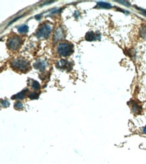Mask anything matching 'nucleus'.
<instances>
[{"label": "nucleus", "mask_w": 146, "mask_h": 164, "mask_svg": "<svg viewBox=\"0 0 146 164\" xmlns=\"http://www.w3.org/2000/svg\"><path fill=\"white\" fill-rule=\"evenodd\" d=\"M138 9H139V10H141V11H142V13H143V14H144V15H146V10H145V9H141V8H139V7H138Z\"/></svg>", "instance_id": "18"}, {"label": "nucleus", "mask_w": 146, "mask_h": 164, "mask_svg": "<svg viewBox=\"0 0 146 164\" xmlns=\"http://www.w3.org/2000/svg\"><path fill=\"white\" fill-rule=\"evenodd\" d=\"M18 30V32L20 33V34H25V33H26L28 31V27L26 24L22 25V26L19 27Z\"/></svg>", "instance_id": "13"}, {"label": "nucleus", "mask_w": 146, "mask_h": 164, "mask_svg": "<svg viewBox=\"0 0 146 164\" xmlns=\"http://www.w3.org/2000/svg\"><path fill=\"white\" fill-rule=\"evenodd\" d=\"M28 91V88H26L22 90V91H20V93H18L17 94H16L15 95H13L12 97H11V99H19V100H22V99H23L24 98L25 96H26V93Z\"/></svg>", "instance_id": "10"}, {"label": "nucleus", "mask_w": 146, "mask_h": 164, "mask_svg": "<svg viewBox=\"0 0 146 164\" xmlns=\"http://www.w3.org/2000/svg\"><path fill=\"white\" fill-rule=\"evenodd\" d=\"M30 85H31V87H32V89H34V90H39L41 88V85L40 83H39L37 81H35V80H33V79H30Z\"/></svg>", "instance_id": "11"}, {"label": "nucleus", "mask_w": 146, "mask_h": 164, "mask_svg": "<svg viewBox=\"0 0 146 164\" xmlns=\"http://www.w3.org/2000/svg\"><path fill=\"white\" fill-rule=\"evenodd\" d=\"M22 44V39L16 35L11 36L7 42V48L13 51L18 50L20 48Z\"/></svg>", "instance_id": "4"}, {"label": "nucleus", "mask_w": 146, "mask_h": 164, "mask_svg": "<svg viewBox=\"0 0 146 164\" xmlns=\"http://www.w3.org/2000/svg\"><path fill=\"white\" fill-rule=\"evenodd\" d=\"M1 104L3 108H6V107L9 106V102L7 99H1Z\"/></svg>", "instance_id": "17"}, {"label": "nucleus", "mask_w": 146, "mask_h": 164, "mask_svg": "<svg viewBox=\"0 0 146 164\" xmlns=\"http://www.w3.org/2000/svg\"><path fill=\"white\" fill-rule=\"evenodd\" d=\"M11 67L15 69L22 73H26L30 68V63L24 58H15L11 62Z\"/></svg>", "instance_id": "1"}, {"label": "nucleus", "mask_w": 146, "mask_h": 164, "mask_svg": "<svg viewBox=\"0 0 146 164\" xmlns=\"http://www.w3.org/2000/svg\"><path fill=\"white\" fill-rule=\"evenodd\" d=\"M52 27L48 24H43L37 29L35 35L39 39H47L50 36Z\"/></svg>", "instance_id": "3"}, {"label": "nucleus", "mask_w": 146, "mask_h": 164, "mask_svg": "<svg viewBox=\"0 0 146 164\" xmlns=\"http://www.w3.org/2000/svg\"><path fill=\"white\" fill-rule=\"evenodd\" d=\"M56 66L57 68L59 69H68V67H71V66H70V63H69V61L67 60H59V61H57Z\"/></svg>", "instance_id": "7"}, {"label": "nucleus", "mask_w": 146, "mask_h": 164, "mask_svg": "<svg viewBox=\"0 0 146 164\" xmlns=\"http://www.w3.org/2000/svg\"><path fill=\"white\" fill-rule=\"evenodd\" d=\"M34 67L35 69L40 70L41 71H45V69H46L47 63H46V62H45V61L39 60V61H37L36 62V63H34Z\"/></svg>", "instance_id": "9"}, {"label": "nucleus", "mask_w": 146, "mask_h": 164, "mask_svg": "<svg viewBox=\"0 0 146 164\" xmlns=\"http://www.w3.org/2000/svg\"><path fill=\"white\" fill-rule=\"evenodd\" d=\"M57 52L60 56H70L74 52V46L70 42H61L57 46Z\"/></svg>", "instance_id": "2"}, {"label": "nucleus", "mask_w": 146, "mask_h": 164, "mask_svg": "<svg viewBox=\"0 0 146 164\" xmlns=\"http://www.w3.org/2000/svg\"><path fill=\"white\" fill-rule=\"evenodd\" d=\"M85 38L87 41H94L96 40H99L100 38V36L99 34H96V33H94L92 31H90V32H88L86 33V36H85Z\"/></svg>", "instance_id": "6"}, {"label": "nucleus", "mask_w": 146, "mask_h": 164, "mask_svg": "<svg viewBox=\"0 0 146 164\" xmlns=\"http://www.w3.org/2000/svg\"><path fill=\"white\" fill-rule=\"evenodd\" d=\"M140 36L144 40H146V25L145 26H143L140 28L139 30Z\"/></svg>", "instance_id": "14"}, {"label": "nucleus", "mask_w": 146, "mask_h": 164, "mask_svg": "<svg viewBox=\"0 0 146 164\" xmlns=\"http://www.w3.org/2000/svg\"><path fill=\"white\" fill-rule=\"evenodd\" d=\"M131 110L132 112L135 114H139L142 111L141 106L139 104H138L135 101H133L131 104Z\"/></svg>", "instance_id": "8"}, {"label": "nucleus", "mask_w": 146, "mask_h": 164, "mask_svg": "<svg viewBox=\"0 0 146 164\" xmlns=\"http://www.w3.org/2000/svg\"><path fill=\"white\" fill-rule=\"evenodd\" d=\"M64 36L65 35L63 29L60 28H57L56 31H55L54 35H53V41H54V42H57V41L62 40V39L64 38Z\"/></svg>", "instance_id": "5"}, {"label": "nucleus", "mask_w": 146, "mask_h": 164, "mask_svg": "<svg viewBox=\"0 0 146 164\" xmlns=\"http://www.w3.org/2000/svg\"><path fill=\"white\" fill-rule=\"evenodd\" d=\"M143 132L145 134H146V126L143 128Z\"/></svg>", "instance_id": "19"}, {"label": "nucleus", "mask_w": 146, "mask_h": 164, "mask_svg": "<svg viewBox=\"0 0 146 164\" xmlns=\"http://www.w3.org/2000/svg\"><path fill=\"white\" fill-rule=\"evenodd\" d=\"M14 107L16 110H22V109L23 108V104L20 102V101H16V102L14 104Z\"/></svg>", "instance_id": "15"}, {"label": "nucleus", "mask_w": 146, "mask_h": 164, "mask_svg": "<svg viewBox=\"0 0 146 164\" xmlns=\"http://www.w3.org/2000/svg\"><path fill=\"white\" fill-rule=\"evenodd\" d=\"M97 7H100V8H106L109 9L112 7L111 4L107 2H103V1H100V2H97Z\"/></svg>", "instance_id": "12"}, {"label": "nucleus", "mask_w": 146, "mask_h": 164, "mask_svg": "<svg viewBox=\"0 0 146 164\" xmlns=\"http://www.w3.org/2000/svg\"><path fill=\"white\" fill-rule=\"evenodd\" d=\"M28 97L30 99H36L39 98V94L36 92H30L29 93Z\"/></svg>", "instance_id": "16"}]
</instances>
